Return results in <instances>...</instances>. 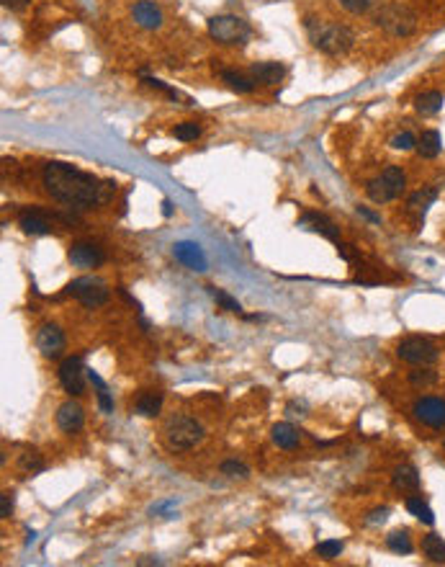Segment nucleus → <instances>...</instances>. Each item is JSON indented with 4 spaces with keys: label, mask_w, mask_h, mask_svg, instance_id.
Here are the masks:
<instances>
[{
    "label": "nucleus",
    "mask_w": 445,
    "mask_h": 567,
    "mask_svg": "<svg viewBox=\"0 0 445 567\" xmlns=\"http://www.w3.org/2000/svg\"><path fill=\"white\" fill-rule=\"evenodd\" d=\"M44 189L52 193V199L67 204V206H98L103 202V186L98 183V178H93L90 173H83L67 165V162H47L44 165Z\"/></svg>",
    "instance_id": "1"
},
{
    "label": "nucleus",
    "mask_w": 445,
    "mask_h": 567,
    "mask_svg": "<svg viewBox=\"0 0 445 567\" xmlns=\"http://www.w3.org/2000/svg\"><path fill=\"white\" fill-rule=\"evenodd\" d=\"M165 436H168L170 449L188 451L196 444H201L203 426L191 415H173L168 420V426H165Z\"/></svg>",
    "instance_id": "2"
},
{
    "label": "nucleus",
    "mask_w": 445,
    "mask_h": 567,
    "mask_svg": "<svg viewBox=\"0 0 445 567\" xmlns=\"http://www.w3.org/2000/svg\"><path fill=\"white\" fill-rule=\"evenodd\" d=\"M307 26L312 32V42L317 49L327 54H345L353 47V32L345 29V26H322V23H314V19H307Z\"/></svg>",
    "instance_id": "3"
},
{
    "label": "nucleus",
    "mask_w": 445,
    "mask_h": 567,
    "mask_svg": "<svg viewBox=\"0 0 445 567\" xmlns=\"http://www.w3.org/2000/svg\"><path fill=\"white\" fill-rule=\"evenodd\" d=\"M376 23L392 36H409L417 29V16L402 3H386L376 13Z\"/></svg>",
    "instance_id": "4"
},
{
    "label": "nucleus",
    "mask_w": 445,
    "mask_h": 567,
    "mask_svg": "<svg viewBox=\"0 0 445 567\" xmlns=\"http://www.w3.org/2000/svg\"><path fill=\"white\" fill-rule=\"evenodd\" d=\"M64 294H70L75 300H80L85 307H101L108 302V287L96 276H80L75 278L73 284L64 289Z\"/></svg>",
    "instance_id": "5"
},
{
    "label": "nucleus",
    "mask_w": 445,
    "mask_h": 567,
    "mask_svg": "<svg viewBox=\"0 0 445 567\" xmlns=\"http://www.w3.org/2000/svg\"><path fill=\"white\" fill-rule=\"evenodd\" d=\"M209 34L222 44H242L250 36V26L237 16H214L209 21Z\"/></svg>",
    "instance_id": "6"
},
{
    "label": "nucleus",
    "mask_w": 445,
    "mask_h": 567,
    "mask_svg": "<svg viewBox=\"0 0 445 567\" xmlns=\"http://www.w3.org/2000/svg\"><path fill=\"white\" fill-rule=\"evenodd\" d=\"M396 356L407 361V364H417V366H427L437 361V348H435L430 341L424 338H404L396 348Z\"/></svg>",
    "instance_id": "7"
},
{
    "label": "nucleus",
    "mask_w": 445,
    "mask_h": 567,
    "mask_svg": "<svg viewBox=\"0 0 445 567\" xmlns=\"http://www.w3.org/2000/svg\"><path fill=\"white\" fill-rule=\"evenodd\" d=\"M60 382H62L64 392L73 397H80L85 392V374H83V359L80 356H70L64 359L60 366Z\"/></svg>",
    "instance_id": "8"
},
{
    "label": "nucleus",
    "mask_w": 445,
    "mask_h": 567,
    "mask_svg": "<svg viewBox=\"0 0 445 567\" xmlns=\"http://www.w3.org/2000/svg\"><path fill=\"white\" fill-rule=\"evenodd\" d=\"M414 415L430 429H443L445 426V400L440 397H422L414 402Z\"/></svg>",
    "instance_id": "9"
},
{
    "label": "nucleus",
    "mask_w": 445,
    "mask_h": 567,
    "mask_svg": "<svg viewBox=\"0 0 445 567\" xmlns=\"http://www.w3.org/2000/svg\"><path fill=\"white\" fill-rule=\"evenodd\" d=\"M36 348L44 359H57L64 351V333L57 325H42L36 333Z\"/></svg>",
    "instance_id": "10"
},
{
    "label": "nucleus",
    "mask_w": 445,
    "mask_h": 567,
    "mask_svg": "<svg viewBox=\"0 0 445 567\" xmlns=\"http://www.w3.org/2000/svg\"><path fill=\"white\" fill-rule=\"evenodd\" d=\"M67 258H70V263L75 268H96L106 261V253L98 245H93V243H75L70 248Z\"/></svg>",
    "instance_id": "11"
},
{
    "label": "nucleus",
    "mask_w": 445,
    "mask_h": 567,
    "mask_svg": "<svg viewBox=\"0 0 445 567\" xmlns=\"http://www.w3.org/2000/svg\"><path fill=\"white\" fill-rule=\"evenodd\" d=\"M85 423V413L83 407L77 405V402H64V405H60V410H57V426L64 431V433H75V431H80Z\"/></svg>",
    "instance_id": "12"
},
{
    "label": "nucleus",
    "mask_w": 445,
    "mask_h": 567,
    "mask_svg": "<svg viewBox=\"0 0 445 567\" xmlns=\"http://www.w3.org/2000/svg\"><path fill=\"white\" fill-rule=\"evenodd\" d=\"M173 253H175V258H178L181 263H186V266L191 268V271H206V256H203V250L196 245V243H188V240L175 243V245H173Z\"/></svg>",
    "instance_id": "13"
},
{
    "label": "nucleus",
    "mask_w": 445,
    "mask_h": 567,
    "mask_svg": "<svg viewBox=\"0 0 445 567\" xmlns=\"http://www.w3.org/2000/svg\"><path fill=\"white\" fill-rule=\"evenodd\" d=\"M131 16L142 29H160L162 26V11L152 0H137L131 8Z\"/></svg>",
    "instance_id": "14"
},
{
    "label": "nucleus",
    "mask_w": 445,
    "mask_h": 567,
    "mask_svg": "<svg viewBox=\"0 0 445 567\" xmlns=\"http://www.w3.org/2000/svg\"><path fill=\"white\" fill-rule=\"evenodd\" d=\"M283 64L278 62H257L253 64V70H250V75H253L255 83H263V86H276V83H281L283 80Z\"/></svg>",
    "instance_id": "15"
},
{
    "label": "nucleus",
    "mask_w": 445,
    "mask_h": 567,
    "mask_svg": "<svg viewBox=\"0 0 445 567\" xmlns=\"http://www.w3.org/2000/svg\"><path fill=\"white\" fill-rule=\"evenodd\" d=\"M21 230L26 235H47L49 232V219L39 209H29L21 215Z\"/></svg>",
    "instance_id": "16"
},
{
    "label": "nucleus",
    "mask_w": 445,
    "mask_h": 567,
    "mask_svg": "<svg viewBox=\"0 0 445 567\" xmlns=\"http://www.w3.org/2000/svg\"><path fill=\"white\" fill-rule=\"evenodd\" d=\"M392 482L396 490H417L420 487V474H417L412 464H402V467L394 470Z\"/></svg>",
    "instance_id": "17"
},
{
    "label": "nucleus",
    "mask_w": 445,
    "mask_h": 567,
    "mask_svg": "<svg viewBox=\"0 0 445 567\" xmlns=\"http://www.w3.org/2000/svg\"><path fill=\"white\" fill-rule=\"evenodd\" d=\"M273 444L278 449H296L298 431L291 423H278V426H273Z\"/></svg>",
    "instance_id": "18"
},
{
    "label": "nucleus",
    "mask_w": 445,
    "mask_h": 567,
    "mask_svg": "<svg viewBox=\"0 0 445 567\" xmlns=\"http://www.w3.org/2000/svg\"><path fill=\"white\" fill-rule=\"evenodd\" d=\"M443 104H445V96L440 91H427V93H420V96L414 98V108H417L420 114H437V111L443 108Z\"/></svg>",
    "instance_id": "19"
},
{
    "label": "nucleus",
    "mask_w": 445,
    "mask_h": 567,
    "mask_svg": "<svg viewBox=\"0 0 445 567\" xmlns=\"http://www.w3.org/2000/svg\"><path fill=\"white\" fill-rule=\"evenodd\" d=\"M440 150H443V142H440V134H437L435 129L422 132V137L417 139V152H420L422 158H437Z\"/></svg>",
    "instance_id": "20"
},
{
    "label": "nucleus",
    "mask_w": 445,
    "mask_h": 567,
    "mask_svg": "<svg viewBox=\"0 0 445 567\" xmlns=\"http://www.w3.org/2000/svg\"><path fill=\"white\" fill-rule=\"evenodd\" d=\"M301 225L309 227V230H314V232H322V235L327 237V240H338V227L332 225L327 217H322V215H304V217H301Z\"/></svg>",
    "instance_id": "21"
},
{
    "label": "nucleus",
    "mask_w": 445,
    "mask_h": 567,
    "mask_svg": "<svg viewBox=\"0 0 445 567\" xmlns=\"http://www.w3.org/2000/svg\"><path fill=\"white\" fill-rule=\"evenodd\" d=\"M134 410H137L142 418H155L160 410H162V395H157V392H144V395H139Z\"/></svg>",
    "instance_id": "22"
},
{
    "label": "nucleus",
    "mask_w": 445,
    "mask_h": 567,
    "mask_svg": "<svg viewBox=\"0 0 445 567\" xmlns=\"http://www.w3.org/2000/svg\"><path fill=\"white\" fill-rule=\"evenodd\" d=\"M222 80L232 88V91H237V93H253L255 88L253 77L242 75V73H234V70H222Z\"/></svg>",
    "instance_id": "23"
},
{
    "label": "nucleus",
    "mask_w": 445,
    "mask_h": 567,
    "mask_svg": "<svg viewBox=\"0 0 445 567\" xmlns=\"http://www.w3.org/2000/svg\"><path fill=\"white\" fill-rule=\"evenodd\" d=\"M422 552L427 559H433V562H445V542L443 536L437 534H430L422 539Z\"/></svg>",
    "instance_id": "24"
},
{
    "label": "nucleus",
    "mask_w": 445,
    "mask_h": 567,
    "mask_svg": "<svg viewBox=\"0 0 445 567\" xmlns=\"http://www.w3.org/2000/svg\"><path fill=\"white\" fill-rule=\"evenodd\" d=\"M381 178L386 181V186L392 189L394 196H399V193L404 191V186H407V176H404V171L396 168V165H389V168L381 173Z\"/></svg>",
    "instance_id": "25"
},
{
    "label": "nucleus",
    "mask_w": 445,
    "mask_h": 567,
    "mask_svg": "<svg viewBox=\"0 0 445 567\" xmlns=\"http://www.w3.org/2000/svg\"><path fill=\"white\" fill-rule=\"evenodd\" d=\"M366 193H368V196H371V202H376V204H386V202H392V199H394L392 189L386 186V181H383V178L368 181V186H366Z\"/></svg>",
    "instance_id": "26"
},
{
    "label": "nucleus",
    "mask_w": 445,
    "mask_h": 567,
    "mask_svg": "<svg viewBox=\"0 0 445 567\" xmlns=\"http://www.w3.org/2000/svg\"><path fill=\"white\" fill-rule=\"evenodd\" d=\"M407 508H409V514H412L414 518H420L422 524H427V526L435 524L433 511H430V505L424 503L422 498H409V500H407Z\"/></svg>",
    "instance_id": "27"
},
{
    "label": "nucleus",
    "mask_w": 445,
    "mask_h": 567,
    "mask_svg": "<svg viewBox=\"0 0 445 567\" xmlns=\"http://www.w3.org/2000/svg\"><path fill=\"white\" fill-rule=\"evenodd\" d=\"M386 544H389V549L396 552V555H409V552H412V539H409L407 531H394V534H389L386 536Z\"/></svg>",
    "instance_id": "28"
},
{
    "label": "nucleus",
    "mask_w": 445,
    "mask_h": 567,
    "mask_svg": "<svg viewBox=\"0 0 445 567\" xmlns=\"http://www.w3.org/2000/svg\"><path fill=\"white\" fill-rule=\"evenodd\" d=\"M435 199H437V191H435L433 186H427V189H420L417 193H412V196H409V206H412V209H417V212H424V209H427V206H430Z\"/></svg>",
    "instance_id": "29"
},
{
    "label": "nucleus",
    "mask_w": 445,
    "mask_h": 567,
    "mask_svg": "<svg viewBox=\"0 0 445 567\" xmlns=\"http://www.w3.org/2000/svg\"><path fill=\"white\" fill-rule=\"evenodd\" d=\"M222 474L229 477V480H247V477H250V467L237 459H229L222 464Z\"/></svg>",
    "instance_id": "30"
},
{
    "label": "nucleus",
    "mask_w": 445,
    "mask_h": 567,
    "mask_svg": "<svg viewBox=\"0 0 445 567\" xmlns=\"http://www.w3.org/2000/svg\"><path fill=\"white\" fill-rule=\"evenodd\" d=\"M201 134V127L196 121H186V124H178L173 129V137L181 139V142H193V139Z\"/></svg>",
    "instance_id": "31"
},
{
    "label": "nucleus",
    "mask_w": 445,
    "mask_h": 567,
    "mask_svg": "<svg viewBox=\"0 0 445 567\" xmlns=\"http://www.w3.org/2000/svg\"><path fill=\"white\" fill-rule=\"evenodd\" d=\"M21 470L36 474V472L47 470V464H44V459L36 454V451H26V454H21Z\"/></svg>",
    "instance_id": "32"
},
{
    "label": "nucleus",
    "mask_w": 445,
    "mask_h": 567,
    "mask_svg": "<svg viewBox=\"0 0 445 567\" xmlns=\"http://www.w3.org/2000/svg\"><path fill=\"white\" fill-rule=\"evenodd\" d=\"M212 289V297L216 300V304L222 307V310H227V312H240L242 307H240V302L234 300V297H229L227 291H222V289H214V287H209Z\"/></svg>",
    "instance_id": "33"
},
{
    "label": "nucleus",
    "mask_w": 445,
    "mask_h": 567,
    "mask_svg": "<svg viewBox=\"0 0 445 567\" xmlns=\"http://www.w3.org/2000/svg\"><path fill=\"white\" fill-rule=\"evenodd\" d=\"M340 552H342V542H338V539H327V542L317 544V555L322 559H335V557H340Z\"/></svg>",
    "instance_id": "34"
},
{
    "label": "nucleus",
    "mask_w": 445,
    "mask_h": 567,
    "mask_svg": "<svg viewBox=\"0 0 445 567\" xmlns=\"http://www.w3.org/2000/svg\"><path fill=\"white\" fill-rule=\"evenodd\" d=\"M409 382H412L414 387H430L437 382V374L430 372V369H417V372L409 374Z\"/></svg>",
    "instance_id": "35"
},
{
    "label": "nucleus",
    "mask_w": 445,
    "mask_h": 567,
    "mask_svg": "<svg viewBox=\"0 0 445 567\" xmlns=\"http://www.w3.org/2000/svg\"><path fill=\"white\" fill-rule=\"evenodd\" d=\"M392 147L394 150H412V147H417V139L409 132H402V134H396L392 139Z\"/></svg>",
    "instance_id": "36"
},
{
    "label": "nucleus",
    "mask_w": 445,
    "mask_h": 567,
    "mask_svg": "<svg viewBox=\"0 0 445 567\" xmlns=\"http://www.w3.org/2000/svg\"><path fill=\"white\" fill-rule=\"evenodd\" d=\"M340 5L350 13H363L371 8V0H340Z\"/></svg>",
    "instance_id": "37"
},
{
    "label": "nucleus",
    "mask_w": 445,
    "mask_h": 567,
    "mask_svg": "<svg viewBox=\"0 0 445 567\" xmlns=\"http://www.w3.org/2000/svg\"><path fill=\"white\" fill-rule=\"evenodd\" d=\"M386 518H389V508H376V511H371V514H368L366 524H368V526H379V524H386Z\"/></svg>",
    "instance_id": "38"
},
{
    "label": "nucleus",
    "mask_w": 445,
    "mask_h": 567,
    "mask_svg": "<svg viewBox=\"0 0 445 567\" xmlns=\"http://www.w3.org/2000/svg\"><path fill=\"white\" fill-rule=\"evenodd\" d=\"M11 514H13V495L11 492H3V495H0V516H3V518H11Z\"/></svg>",
    "instance_id": "39"
},
{
    "label": "nucleus",
    "mask_w": 445,
    "mask_h": 567,
    "mask_svg": "<svg viewBox=\"0 0 445 567\" xmlns=\"http://www.w3.org/2000/svg\"><path fill=\"white\" fill-rule=\"evenodd\" d=\"M98 405H101L103 413H114V400L108 395V387L106 389H98Z\"/></svg>",
    "instance_id": "40"
},
{
    "label": "nucleus",
    "mask_w": 445,
    "mask_h": 567,
    "mask_svg": "<svg viewBox=\"0 0 445 567\" xmlns=\"http://www.w3.org/2000/svg\"><path fill=\"white\" fill-rule=\"evenodd\" d=\"M3 5H5L8 11H23V8L29 5V0H3Z\"/></svg>",
    "instance_id": "41"
},
{
    "label": "nucleus",
    "mask_w": 445,
    "mask_h": 567,
    "mask_svg": "<svg viewBox=\"0 0 445 567\" xmlns=\"http://www.w3.org/2000/svg\"><path fill=\"white\" fill-rule=\"evenodd\" d=\"M358 215L366 217V219H368V222H373V225H381V217L373 215L371 209H366V206H358Z\"/></svg>",
    "instance_id": "42"
},
{
    "label": "nucleus",
    "mask_w": 445,
    "mask_h": 567,
    "mask_svg": "<svg viewBox=\"0 0 445 567\" xmlns=\"http://www.w3.org/2000/svg\"><path fill=\"white\" fill-rule=\"evenodd\" d=\"M338 253L345 258V261H353V258H355V253L350 250V245H338Z\"/></svg>",
    "instance_id": "43"
},
{
    "label": "nucleus",
    "mask_w": 445,
    "mask_h": 567,
    "mask_svg": "<svg viewBox=\"0 0 445 567\" xmlns=\"http://www.w3.org/2000/svg\"><path fill=\"white\" fill-rule=\"evenodd\" d=\"M162 215H165V217H170V215H173V204H170L168 199L162 202Z\"/></svg>",
    "instance_id": "44"
},
{
    "label": "nucleus",
    "mask_w": 445,
    "mask_h": 567,
    "mask_svg": "<svg viewBox=\"0 0 445 567\" xmlns=\"http://www.w3.org/2000/svg\"><path fill=\"white\" fill-rule=\"evenodd\" d=\"M139 565H157V559H152V557H144V559H139Z\"/></svg>",
    "instance_id": "45"
}]
</instances>
